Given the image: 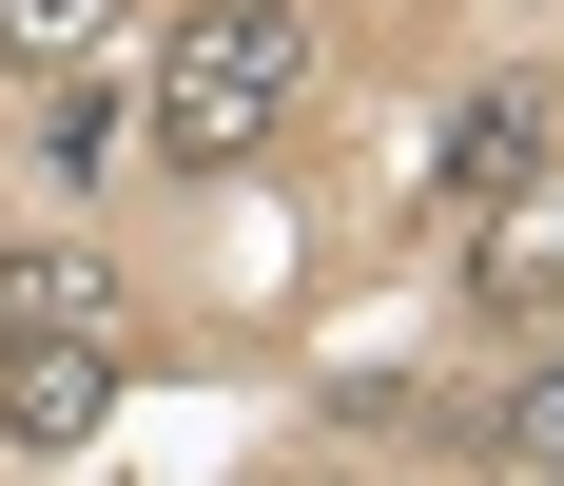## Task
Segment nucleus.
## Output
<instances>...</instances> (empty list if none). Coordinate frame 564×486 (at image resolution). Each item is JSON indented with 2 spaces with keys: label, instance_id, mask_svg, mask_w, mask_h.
I'll return each mask as SVG.
<instances>
[{
  "label": "nucleus",
  "instance_id": "obj_4",
  "mask_svg": "<svg viewBox=\"0 0 564 486\" xmlns=\"http://www.w3.org/2000/svg\"><path fill=\"white\" fill-rule=\"evenodd\" d=\"M117 409V331H0V429L20 447H98Z\"/></svg>",
  "mask_w": 564,
  "mask_h": 486
},
{
  "label": "nucleus",
  "instance_id": "obj_7",
  "mask_svg": "<svg viewBox=\"0 0 564 486\" xmlns=\"http://www.w3.org/2000/svg\"><path fill=\"white\" fill-rule=\"evenodd\" d=\"M98 20H117V0H0V58H78Z\"/></svg>",
  "mask_w": 564,
  "mask_h": 486
},
{
  "label": "nucleus",
  "instance_id": "obj_2",
  "mask_svg": "<svg viewBox=\"0 0 564 486\" xmlns=\"http://www.w3.org/2000/svg\"><path fill=\"white\" fill-rule=\"evenodd\" d=\"M467 312H487V331H564V156L487 195V234H467Z\"/></svg>",
  "mask_w": 564,
  "mask_h": 486
},
{
  "label": "nucleus",
  "instance_id": "obj_6",
  "mask_svg": "<svg viewBox=\"0 0 564 486\" xmlns=\"http://www.w3.org/2000/svg\"><path fill=\"white\" fill-rule=\"evenodd\" d=\"M487 467H507V486H564V350L507 389V409H487Z\"/></svg>",
  "mask_w": 564,
  "mask_h": 486
},
{
  "label": "nucleus",
  "instance_id": "obj_3",
  "mask_svg": "<svg viewBox=\"0 0 564 486\" xmlns=\"http://www.w3.org/2000/svg\"><path fill=\"white\" fill-rule=\"evenodd\" d=\"M545 156H564V98H545V78H467L448 137H429V195H448V215H487V195H507V175H545Z\"/></svg>",
  "mask_w": 564,
  "mask_h": 486
},
{
  "label": "nucleus",
  "instance_id": "obj_1",
  "mask_svg": "<svg viewBox=\"0 0 564 486\" xmlns=\"http://www.w3.org/2000/svg\"><path fill=\"white\" fill-rule=\"evenodd\" d=\"M292 98H312V20H292V0H175L156 20V156L175 175L273 156Z\"/></svg>",
  "mask_w": 564,
  "mask_h": 486
},
{
  "label": "nucleus",
  "instance_id": "obj_5",
  "mask_svg": "<svg viewBox=\"0 0 564 486\" xmlns=\"http://www.w3.org/2000/svg\"><path fill=\"white\" fill-rule=\"evenodd\" d=\"M0 331H117V272L98 253H0Z\"/></svg>",
  "mask_w": 564,
  "mask_h": 486
}]
</instances>
